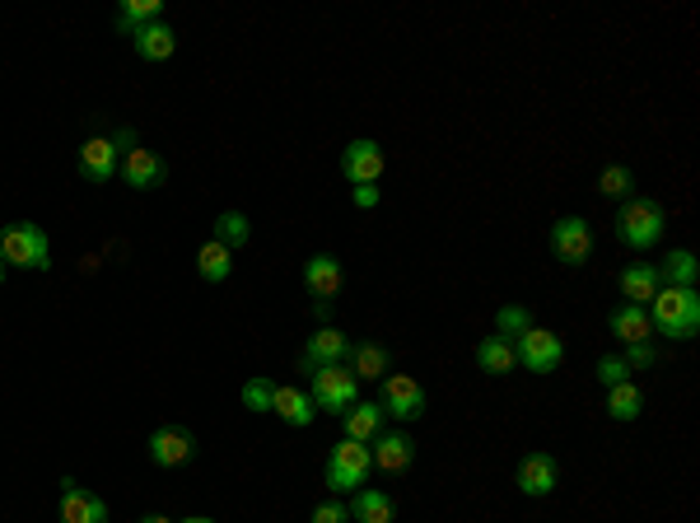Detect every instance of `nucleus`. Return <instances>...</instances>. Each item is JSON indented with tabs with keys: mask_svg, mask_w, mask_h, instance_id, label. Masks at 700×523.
Wrapping results in <instances>:
<instances>
[{
	"mask_svg": "<svg viewBox=\"0 0 700 523\" xmlns=\"http://www.w3.org/2000/svg\"><path fill=\"white\" fill-rule=\"evenodd\" d=\"M649 323L659 336H672V341H691L700 332V294L696 290H682V285H659V294L645 304Z\"/></svg>",
	"mask_w": 700,
	"mask_h": 523,
	"instance_id": "nucleus-1",
	"label": "nucleus"
},
{
	"mask_svg": "<svg viewBox=\"0 0 700 523\" xmlns=\"http://www.w3.org/2000/svg\"><path fill=\"white\" fill-rule=\"evenodd\" d=\"M668 234V211H663V201H653V197H630L621 201V211H617V239L626 248H636V253H645V248L653 243H663Z\"/></svg>",
	"mask_w": 700,
	"mask_h": 523,
	"instance_id": "nucleus-2",
	"label": "nucleus"
},
{
	"mask_svg": "<svg viewBox=\"0 0 700 523\" xmlns=\"http://www.w3.org/2000/svg\"><path fill=\"white\" fill-rule=\"evenodd\" d=\"M0 258H6V266H19V271H48L52 243L33 220H14L0 230Z\"/></svg>",
	"mask_w": 700,
	"mask_h": 523,
	"instance_id": "nucleus-3",
	"label": "nucleus"
},
{
	"mask_svg": "<svg viewBox=\"0 0 700 523\" xmlns=\"http://www.w3.org/2000/svg\"><path fill=\"white\" fill-rule=\"evenodd\" d=\"M308 398H313V412H327V416H346L351 406L359 402V379L346 365H327V370H313L308 374Z\"/></svg>",
	"mask_w": 700,
	"mask_h": 523,
	"instance_id": "nucleus-4",
	"label": "nucleus"
},
{
	"mask_svg": "<svg viewBox=\"0 0 700 523\" xmlns=\"http://www.w3.org/2000/svg\"><path fill=\"white\" fill-rule=\"evenodd\" d=\"M369 472H374V453L369 444H355V440H342L332 453H327V491L332 495H355L359 486L369 482Z\"/></svg>",
	"mask_w": 700,
	"mask_h": 523,
	"instance_id": "nucleus-5",
	"label": "nucleus"
},
{
	"mask_svg": "<svg viewBox=\"0 0 700 523\" xmlns=\"http://www.w3.org/2000/svg\"><path fill=\"white\" fill-rule=\"evenodd\" d=\"M141 141H135V131L122 127V131H112V135H89L84 150H80V173L89 178V183H112V173H118L122 164V154L135 150Z\"/></svg>",
	"mask_w": 700,
	"mask_h": 523,
	"instance_id": "nucleus-6",
	"label": "nucleus"
},
{
	"mask_svg": "<svg viewBox=\"0 0 700 523\" xmlns=\"http://www.w3.org/2000/svg\"><path fill=\"white\" fill-rule=\"evenodd\" d=\"M378 406H383V416H388V421L412 425V421L425 416L430 398H425L420 379H412V374H383L378 379Z\"/></svg>",
	"mask_w": 700,
	"mask_h": 523,
	"instance_id": "nucleus-7",
	"label": "nucleus"
},
{
	"mask_svg": "<svg viewBox=\"0 0 700 523\" xmlns=\"http://www.w3.org/2000/svg\"><path fill=\"white\" fill-rule=\"evenodd\" d=\"M551 258L556 262H566V266H584L594 258V224L584 220V215H560L551 224Z\"/></svg>",
	"mask_w": 700,
	"mask_h": 523,
	"instance_id": "nucleus-8",
	"label": "nucleus"
},
{
	"mask_svg": "<svg viewBox=\"0 0 700 523\" xmlns=\"http://www.w3.org/2000/svg\"><path fill=\"white\" fill-rule=\"evenodd\" d=\"M514 351H518V365H524V370L551 374V370H560V360H566V341H560V332L528 328L524 336L514 341Z\"/></svg>",
	"mask_w": 700,
	"mask_h": 523,
	"instance_id": "nucleus-9",
	"label": "nucleus"
},
{
	"mask_svg": "<svg viewBox=\"0 0 700 523\" xmlns=\"http://www.w3.org/2000/svg\"><path fill=\"white\" fill-rule=\"evenodd\" d=\"M514 486L524 491L528 500L551 495V491L560 486V463H556V453H547V449L524 453V459H518V467H514Z\"/></svg>",
	"mask_w": 700,
	"mask_h": 523,
	"instance_id": "nucleus-10",
	"label": "nucleus"
},
{
	"mask_svg": "<svg viewBox=\"0 0 700 523\" xmlns=\"http://www.w3.org/2000/svg\"><path fill=\"white\" fill-rule=\"evenodd\" d=\"M351 346H355V341H351L342 328H318V332L304 341V351H300V374L327 370V365H346Z\"/></svg>",
	"mask_w": 700,
	"mask_h": 523,
	"instance_id": "nucleus-11",
	"label": "nucleus"
},
{
	"mask_svg": "<svg viewBox=\"0 0 700 523\" xmlns=\"http://www.w3.org/2000/svg\"><path fill=\"white\" fill-rule=\"evenodd\" d=\"M383 164H388V154H383V145L369 141V135H359V141H351V145L342 150V178H346V183H355V188L378 183Z\"/></svg>",
	"mask_w": 700,
	"mask_h": 523,
	"instance_id": "nucleus-12",
	"label": "nucleus"
},
{
	"mask_svg": "<svg viewBox=\"0 0 700 523\" xmlns=\"http://www.w3.org/2000/svg\"><path fill=\"white\" fill-rule=\"evenodd\" d=\"M118 173H122V183H126L131 192H154V188H164L169 164H164V159L154 154L150 145H135V150H126V154H122Z\"/></svg>",
	"mask_w": 700,
	"mask_h": 523,
	"instance_id": "nucleus-13",
	"label": "nucleus"
},
{
	"mask_svg": "<svg viewBox=\"0 0 700 523\" xmlns=\"http://www.w3.org/2000/svg\"><path fill=\"white\" fill-rule=\"evenodd\" d=\"M196 459V435L187 425H160L150 435V463L154 467H183V463H192Z\"/></svg>",
	"mask_w": 700,
	"mask_h": 523,
	"instance_id": "nucleus-14",
	"label": "nucleus"
},
{
	"mask_svg": "<svg viewBox=\"0 0 700 523\" xmlns=\"http://www.w3.org/2000/svg\"><path fill=\"white\" fill-rule=\"evenodd\" d=\"M108 500L80 486L75 476H61V523H108Z\"/></svg>",
	"mask_w": 700,
	"mask_h": 523,
	"instance_id": "nucleus-15",
	"label": "nucleus"
},
{
	"mask_svg": "<svg viewBox=\"0 0 700 523\" xmlns=\"http://www.w3.org/2000/svg\"><path fill=\"white\" fill-rule=\"evenodd\" d=\"M369 453H374V467H378V472L402 476L406 467L416 463V440L406 435V430H383V435L369 444Z\"/></svg>",
	"mask_w": 700,
	"mask_h": 523,
	"instance_id": "nucleus-16",
	"label": "nucleus"
},
{
	"mask_svg": "<svg viewBox=\"0 0 700 523\" xmlns=\"http://www.w3.org/2000/svg\"><path fill=\"white\" fill-rule=\"evenodd\" d=\"M304 285H308V294L313 300H336L342 294V285H346V271H342V262H336L332 253H313L308 262H304Z\"/></svg>",
	"mask_w": 700,
	"mask_h": 523,
	"instance_id": "nucleus-17",
	"label": "nucleus"
},
{
	"mask_svg": "<svg viewBox=\"0 0 700 523\" xmlns=\"http://www.w3.org/2000/svg\"><path fill=\"white\" fill-rule=\"evenodd\" d=\"M607 332H612L621 346H640V341H653V323L640 304H617L607 313Z\"/></svg>",
	"mask_w": 700,
	"mask_h": 523,
	"instance_id": "nucleus-18",
	"label": "nucleus"
},
{
	"mask_svg": "<svg viewBox=\"0 0 700 523\" xmlns=\"http://www.w3.org/2000/svg\"><path fill=\"white\" fill-rule=\"evenodd\" d=\"M131 48L141 61H169L177 52V33H173V24H164V19H154V24L131 33Z\"/></svg>",
	"mask_w": 700,
	"mask_h": 523,
	"instance_id": "nucleus-19",
	"label": "nucleus"
},
{
	"mask_svg": "<svg viewBox=\"0 0 700 523\" xmlns=\"http://www.w3.org/2000/svg\"><path fill=\"white\" fill-rule=\"evenodd\" d=\"M346 370L359 379V383H378L383 374H393V355L374 346V341H355L351 355H346Z\"/></svg>",
	"mask_w": 700,
	"mask_h": 523,
	"instance_id": "nucleus-20",
	"label": "nucleus"
},
{
	"mask_svg": "<svg viewBox=\"0 0 700 523\" xmlns=\"http://www.w3.org/2000/svg\"><path fill=\"white\" fill-rule=\"evenodd\" d=\"M346 510H351L355 523H393L397 519V500L388 491H378V486H359Z\"/></svg>",
	"mask_w": 700,
	"mask_h": 523,
	"instance_id": "nucleus-21",
	"label": "nucleus"
},
{
	"mask_svg": "<svg viewBox=\"0 0 700 523\" xmlns=\"http://www.w3.org/2000/svg\"><path fill=\"white\" fill-rule=\"evenodd\" d=\"M271 412H276L285 425H313V398H308V389H295V383H276V402H271Z\"/></svg>",
	"mask_w": 700,
	"mask_h": 523,
	"instance_id": "nucleus-22",
	"label": "nucleus"
},
{
	"mask_svg": "<svg viewBox=\"0 0 700 523\" xmlns=\"http://www.w3.org/2000/svg\"><path fill=\"white\" fill-rule=\"evenodd\" d=\"M383 406L378 402H355L351 412L342 416V430H346V440H355V444H374L378 435H383Z\"/></svg>",
	"mask_w": 700,
	"mask_h": 523,
	"instance_id": "nucleus-23",
	"label": "nucleus"
},
{
	"mask_svg": "<svg viewBox=\"0 0 700 523\" xmlns=\"http://www.w3.org/2000/svg\"><path fill=\"white\" fill-rule=\"evenodd\" d=\"M659 271V285H682V290H696V281H700V262H696V253L691 248H672V253L653 266Z\"/></svg>",
	"mask_w": 700,
	"mask_h": 523,
	"instance_id": "nucleus-24",
	"label": "nucleus"
},
{
	"mask_svg": "<svg viewBox=\"0 0 700 523\" xmlns=\"http://www.w3.org/2000/svg\"><path fill=\"white\" fill-rule=\"evenodd\" d=\"M621 294H626V304H649L653 294H659V271H653V262H636V266H626L621 271Z\"/></svg>",
	"mask_w": 700,
	"mask_h": 523,
	"instance_id": "nucleus-25",
	"label": "nucleus"
},
{
	"mask_svg": "<svg viewBox=\"0 0 700 523\" xmlns=\"http://www.w3.org/2000/svg\"><path fill=\"white\" fill-rule=\"evenodd\" d=\"M518 365V351H514V341H505V336H481L477 341V370H486V374H509Z\"/></svg>",
	"mask_w": 700,
	"mask_h": 523,
	"instance_id": "nucleus-26",
	"label": "nucleus"
},
{
	"mask_svg": "<svg viewBox=\"0 0 700 523\" xmlns=\"http://www.w3.org/2000/svg\"><path fill=\"white\" fill-rule=\"evenodd\" d=\"M196 271H201V281H211V285L230 281V271H234V253H230L224 243L206 239V243H201V253H196Z\"/></svg>",
	"mask_w": 700,
	"mask_h": 523,
	"instance_id": "nucleus-27",
	"label": "nucleus"
},
{
	"mask_svg": "<svg viewBox=\"0 0 700 523\" xmlns=\"http://www.w3.org/2000/svg\"><path fill=\"white\" fill-rule=\"evenodd\" d=\"M640 412H645V393L636 389V379L607 389V416H612V421H636Z\"/></svg>",
	"mask_w": 700,
	"mask_h": 523,
	"instance_id": "nucleus-28",
	"label": "nucleus"
},
{
	"mask_svg": "<svg viewBox=\"0 0 700 523\" xmlns=\"http://www.w3.org/2000/svg\"><path fill=\"white\" fill-rule=\"evenodd\" d=\"M598 192L612 197V201H630V197H636V169H630V164H607L598 173Z\"/></svg>",
	"mask_w": 700,
	"mask_h": 523,
	"instance_id": "nucleus-29",
	"label": "nucleus"
},
{
	"mask_svg": "<svg viewBox=\"0 0 700 523\" xmlns=\"http://www.w3.org/2000/svg\"><path fill=\"white\" fill-rule=\"evenodd\" d=\"M528 328H537L532 323V309H524V304H500V309H495V336L518 341Z\"/></svg>",
	"mask_w": 700,
	"mask_h": 523,
	"instance_id": "nucleus-30",
	"label": "nucleus"
},
{
	"mask_svg": "<svg viewBox=\"0 0 700 523\" xmlns=\"http://www.w3.org/2000/svg\"><path fill=\"white\" fill-rule=\"evenodd\" d=\"M247 239H253V224H247V215L243 211H220V220H215V243H224L234 253V248H243Z\"/></svg>",
	"mask_w": 700,
	"mask_h": 523,
	"instance_id": "nucleus-31",
	"label": "nucleus"
},
{
	"mask_svg": "<svg viewBox=\"0 0 700 523\" xmlns=\"http://www.w3.org/2000/svg\"><path fill=\"white\" fill-rule=\"evenodd\" d=\"M160 10H164V0H126V6L118 10V29H122V33L145 29V24H154V19H160Z\"/></svg>",
	"mask_w": 700,
	"mask_h": 523,
	"instance_id": "nucleus-32",
	"label": "nucleus"
},
{
	"mask_svg": "<svg viewBox=\"0 0 700 523\" xmlns=\"http://www.w3.org/2000/svg\"><path fill=\"white\" fill-rule=\"evenodd\" d=\"M243 406H247V412H271V402H276V383H271L266 374H257V379H247L243 383Z\"/></svg>",
	"mask_w": 700,
	"mask_h": 523,
	"instance_id": "nucleus-33",
	"label": "nucleus"
},
{
	"mask_svg": "<svg viewBox=\"0 0 700 523\" xmlns=\"http://www.w3.org/2000/svg\"><path fill=\"white\" fill-rule=\"evenodd\" d=\"M621 360H626L630 374H640V370H649V365H659V346H653V341H640V346H621Z\"/></svg>",
	"mask_w": 700,
	"mask_h": 523,
	"instance_id": "nucleus-34",
	"label": "nucleus"
},
{
	"mask_svg": "<svg viewBox=\"0 0 700 523\" xmlns=\"http://www.w3.org/2000/svg\"><path fill=\"white\" fill-rule=\"evenodd\" d=\"M598 383H602V389H617V383H626L630 379V370H626V360L621 355H598Z\"/></svg>",
	"mask_w": 700,
	"mask_h": 523,
	"instance_id": "nucleus-35",
	"label": "nucleus"
},
{
	"mask_svg": "<svg viewBox=\"0 0 700 523\" xmlns=\"http://www.w3.org/2000/svg\"><path fill=\"white\" fill-rule=\"evenodd\" d=\"M308 523H351V510L342 505V500H323V505H313V514H308Z\"/></svg>",
	"mask_w": 700,
	"mask_h": 523,
	"instance_id": "nucleus-36",
	"label": "nucleus"
},
{
	"mask_svg": "<svg viewBox=\"0 0 700 523\" xmlns=\"http://www.w3.org/2000/svg\"><path fill=\"white\" fill-rule=\"evenodd\" d=\"M351 201H355L359 211H374V207H378V183H365V188H355V192H351Z\"/></svg>",
	"mask_w": 700,
	"mask_h": 523,
	"instance_id": "nucleus-37",
	"label": "nucleus"
},
{
	"mask_svg": "<svg viewBox=\"0 0 700 523\" xmlns=\"http://www.w3.org/2000/svg\"><path fill=\"white\" fill-rule=\"evenodd\" d=\"M141 523H177V519H169V514H145Z\"/></svg>",
	"mask_w": 700,
	"mask_h": 523,
	"instance_id": "nucleus-38",
	"label": "nucleus"
},
{
	"mask_svg": "<svg viewBox=\"0 0 700 523\" xmlns=\"http://www.w3.org/2000/svg\"><path fill=\"white\" fill-rule=\"evenodd\" d=\"M177 523H215V519H206V514H192V519H177Z\"/></svg>",
	"mask_w": 700,
	"mask_h": 523,
	"instance_id": "nucleus-39",
	"label": "nucleus"
},
{
	"mask_svg": "<svg viewBox=\"0 0 700 523\" xmlns=\"http://www.w3.org/2000/svg\"><path fill=\"white\" fill-rule=\"evenodd\" d=\"M0 285H6V262H0Z\"/></svg>",
	"mask_w": 700,
	"mask_h": 523,
	"instance_id": "nucleus-40",
	"label": "nucleus"
}]
</instances>
